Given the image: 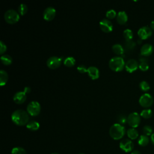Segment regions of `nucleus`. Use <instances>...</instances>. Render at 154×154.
<instances>
[{
	"mask_svg": "<svg viewBox=\"0 0 154 154\" xmlns=\"http://www.w3.org/2000/svg\"><path fill=\"white\" fill-rule=\"evenodd\" d=\"M12 122L17 126L26 125L29 122V115L28 112L23 109H16L11 114Z\"/></svg>",
	"mask_w": 154,
	"mask_h": 154,
	"instance_id": "nucleus-1",
	"label": "nucleus"
},
{
	"mask_svg": "<svg viewBox=\"0 0 154 154\" xmlns=\"http://www.w3.org/2000/svg\"><path fill=\"white\" fill-rule=\"evenodd\" d=\"M125 132V128L119 123L113 124L110 127L109 130L110 137L115 140H118L124 137Z\"/></svg>",
	"mask_w": 154,
	"mask_h": 154,
	"instance_id": "nucleus-2",
	"label": "nucleus"
},
{
	"mask_svg": "<svg viewBox=\"0 0 154 154\" xmlns=\"http://www.w3.org/2000/svg\"><path fill=\"white\" fill-rule=\"evenodd\" d=\"M109 68L115 72L122 71L125 67V63L121 57H114L109 61Z\"/></svg>",
	"mask_w": 154,
	"mask_h": 154,
	"instance_id": "nucleus-3",
	"label": "nucleus"
},
{
	"mask_svg": "<svg viewBox=\"0 0 154 154\" xmlns=\"http://www.w3.org/2000/svg\"><path fill=\"white\" fill-rule=\"evenodd\" d=\"M4 19L7 23L13 24L19 21L20 19V15L16 10L13 9H9L5 12Z\"/></svg>",
	"mask_w": 154,
	"mask_h": 154,
	"instance_id": "nucleus-4",
	"label": "nucleus"
},
{
	"mask_svg": "<svg viewBox=\"0 0 154 154\" xmlns=\"http://www.w3.org/2000/svg\"><path fill=\"white\" fill-rule=\"evenodd\" d=\"M26 110L29 115L32 116H36L38 115L40 112V104L37 101L35 100L31 101L27 105Z\"/></svg>",
	"mask_w": 154,
	"mask_h": 154,
	"instance_id": "nucleus-5",
	"label": "nucleus"
},
{
	"mask_svg": "<svg viewBox=\"0 0 154 154\" xmlns=\"http://www.w3.org/2000/svg\"><path fill=\"white\" fill-rule=\"evenodd\" d=\"M140 115L136 112L130 113L127 117V122L131 128H135L138 127L140 123Z\"/></svg>",
	"mask_w": 154,
	"mask_h": 154,
	"instance_id": "nucleus-6",
	"label": "nucleus"
},
{
	"mask_svg": "<svg viewBox=\"0 0 154 154\" xmlns=\"http://www.w3.org/2000/svg\"><path fill=\"white\" fill-rule=\"evenodd\" d=\"M153 103V98L149 93H144L142 94L139 99L140 105L144 108H149L152 106Z\"/></svg>",
	"mask_w": 154,
	"mask_h": 154,
	"instance_id": "nucleus-7",
	"label": "nucleus"
},
{
	"mask_svg": "<svg viewBox=\"0 0 154 154\" xmlns=\"http://www.w3.org/2000/svg\"><path fill=\"white\" fill-rule=\"evenodd\" d=\"M62 59L57 56H52L49 57L46 61L47 66L51 69H57L61 64Z\"/></svg>",
	"mask_w": 154,
	"mask_h": 154,
	"instance_id": "nucleus-8",
	"label": "nucleus"
},
{
	"mask_svg": "<svg viewBox=\"0 0 154 154\" xmlns=\"http://www.w3.org/2000/svg\"><path fill=\"white\" fill-rule=\"evenodd\" d=\"M119 147L123 151L128 153L133 150L134 143L131 140L125 138L120 142Z\"/></svg>",
	"mask_w": 154,
	"mask_h": 154,
	"instance_id": "nucleus-9",
	"label": "nucleus"
},
{
	"mask_svg": "<svg viewBox=\"0 0 154 154\" xmlns=\"http://www.w3.org/2000/svg\"><path fill=\"white\" fill-rule=\"evenodd\" d=\"M138 35L141 40H145L150 37L152 34V30L150 27L144 26L141 27L137 32Z\"/></svg>",
	"mask_w": 154,
	"mask_h": 154,
	"instance_id": "nucleus-10",
	"label": "nucleus"
},
{
	"mask_svg": "<svg viewBox=\"0 0 154 154\" xmlns=\"http://www.w3.org/2000/svg\"><path fill=\"white\" fill-rule=\"evenodd\" d=\"M99 26L102 31L105 32H109L113 29V25L111 20L108 19H103L99 22Z\"/></svg>",
	"mask_w": 154,
	"mask_h": 154,
	"instance_id": "nucleus-11",
	"label": "nucleus"
},
{
	"mask_svg": "<svg viewBox=\"0 0 154 154\" xmlns=\"http://www.w3.org/2000/svg\"><path fill=\"white\" fill-rule=\"evenodd\" d=\"M56 14V10L53 7H48L45 8L43 13V19L46 21H51L54 19Z\"/></svg>",
	"mask_w": 154,
	"mask_h": 154,
	"instance_id": "nucleus-12",
	"label": "nucleus"
},
{
	"mask_svg": "<svg viewBox=\"0 0 154 154\" xmlns=\"http://www.w3.org/2000/svg\"><path fill=\"white\" fill-rule=\"evenodd\" d=\"M138 67V63L135 59H129L125 63L126 70L129 73L135 71Z\"/></svg>",
	"mask_w": 154,
	"mask_h": 154,
	"instance_id": "nucleus-13",
	"label": "nucleus"
},
{
	"mask_svg": "<svg viewBox=\"0 0 154 154\" xmlns=\"http://www.w3.org/2000/svg\"><path fill=\"white\" fill-rule=\"evenodd\" d=\"M26 99V94L24 91H17L13 96V100L17 104L23 103Z\"/></svg>",
	"mask_w": 154,
	"mask_h": 154,
	"instance_id": "nucleus-14",
	"label": "nucleus"
},
{
	"mask_svg": "<svg viewBox=\"0 0 154 154\" xmlns=\"http://www.w3.org/2000/svg\"><path fill=\"white\" fill-rule=\"evenodd\" d=\"M153 51V47L151 44L146 43L143 45L140 49V53L142 55L147 57L150 55Z\"/></svg>",
	"mask_w": 154,
	"mask_h": 154,
	"instance_id": "nucleus-15",
	"label": "nucleus"
},
{
	"mask_svg": "<svg viewBox=\"0 0 154 154\" xmlns=\"http://www.w3.org/2000/svg\"><path fill=\"white\" fill-rule=\"evenodd\" d=\"M87 73L92 79H96L99 77V70L95 66H90L88 67Z\"/></svg>",
	"mask_w": 154,
	"mask_h": 154,
	"instance_id": "nucleus-16",
	"label": "nucleus"
},
{
	"mask_svg": "<svg viewBox=\"0 0 154 154\" xmlns=\"http://www.w3.org/2000/svg\"><path fill=\"white\" fill-rule=\"evenodd\" d=\"M128 15L124 11H119L116 16V19L117 22L120 24V25H123L125 24L127 21H128Z\"/></svg>",
	"mask_w": 154,
	"mask_h": 154,
	"instance_id": "nucleus-17",
	"label": "nucleus"
},
{
	"mask_svg": "<svg viewBox=\"0 0 154 154\" xmlns=\"http://www.w3.org/2000/svg\"><path fill=\"white\" fill-rule=\"evenodd\" d=\"M138 67L142 71H146L149 67V61L146 58H140V61L138 63Z\"/></svg>",
	"mask_w": 154,
	"mask_h": 154,
	"instance_id": "nucleus-18",
	"label": "nucleus"
},
{
	"mask_svg": "<svg viewBox=\"0 0 154 154\" xmlns=\"http://www.w3.org/2000/svg\"><path fill=\"white\" fill-rule=\"evenodd\" d=\"M27 129L32 131H36L40 128V124L38 122L35 120H31L26 125Z\"/></svg>",
	"mask_w": 154,
	"mask_h": 154,
	"instance_id": "nucleus-19",
	"label": "nucleus"
},
{
	"mask_svg": "<svg viewBox=\"0 0 154 154\" xmlns=\"http://www.w3.org/2000/svg\"><path fill=\"white\" fill-rule=\"evenodd\" d=\"M127 135L130 140H135L138 137V132L135 128H129L126 132Z\"/></svg>",
	"mask_w": 154,
	"mask_h": 154,
	"instance_id": "nucleus-20",
	"label": "nucleus"
},
{
	"mask_svg": "<svg viewBox=\"0 0 154 154\" xmlns=\"http://www.w3.org/2000/svg\"><path fill=\"white\" fill-rule=\"evenodd\" d=\"M8 79V75L4 70H0V85L3 86L5 85Z\"/></svg>",
	"mask_w": 154,
	"mask_h": 154,
	"instance_id": "nucleus-21",
	"label": "nucleus"
},
{
	"mask_svg": "<svg viewBox=\"0 0 154 154\" xmlns=\"http://www.w3.org/2000/svg\"><path fill=\"white\" fill-rule=\"evenodd\" d=\"M149 143V138L148 136L146 135H141L138 140V143L140 146L144 147L147 146Z\"/></svg>",
	"mask_w": 154,
	"mask_h": 154,
	"instance_id": "nucleus-22",
	"label": "nucleus"
},
{
	"mask_svg": "<svg viewBox=\"0 0 154 154\" xmlns=\"http://www.w3.org/2000/svg\"><path fill=\"white\" fill-rule=\"evenodd\" d=\"M112 51L117 55H122L124 52V49L123 46L119 43H116L112 46Z\"/></svg>",
	"mask_w": 154,
	"mask_h": 154,
	"instance_id": "nucleus-23",
	"label": "nucleus"
},
{
	"mask_svg": "<svg viewBox=\"0 0 154 154\" xmlns=\"http://www.w3.org/2000/svg\"><path fill=\"white\" fill-rule=\"evenodd\" d=\"M1 61L3 64L8 66L12 63L13 60L10 55L8 54H4L1 57Z\"/></svg>",
	"mask_w": 154,
	"mask_h": 154,
	"instance_id": "nucleus-24",
	"label": "nucleus"
},
{
	"mask_svg": "<svg viewBox=\"0 0 154 154\" xmlns=\"http://www.w3.org/2000/svg\"><path fill=\"white\" fill-rule=\"evenodd\" d=\"M75 59L73 57H66L63 61L64 64L67 67H72L75 64Z\"/></svg>",
	"mask_w": 154,
	"mask_h": 154,
	"instance_id": "nucleus-25",
	"label": "nucleus"
},
{
	"mask_svg": "<svg viewBox=\"0 0 154 154\" xmlns=\"http://www.w3.org/2000/svg\"><path fill=\"white\" fill-rule=\"evenodd\" d=\"M123 35L124 38L126 39V41L128 40H131L132 38H133V32L131 29H126L123 31Z\"/></svg>",
	"mask_w": 154,
	"mask_h": 154,
	"instance_id": "nucleus-26",
	"label": "nucleus"
},
{
	"mask_svg": "<svg viewBox=\"0 0 154 154\" xmlns=\"http://www.w3.org/2000/svg\"><path fill=\"white\" fill-rule=\"evenodd\" d=\"M152 116V111L149 108H146L143 110L140 113V116L144 119H149Z\"/></svg>",
	"mask_w": 154,
	"mask_h": 154,
	"instance_id": "nucleus-27",
	"label": "nucleus"
},
{
	"mask_svg": "<svg viewBox=\"0 0 154 154\" xmlns=\"http://www.w3.org/2000/svg\"><path fill=\"white\" fill-rule=\"evenodd\" d=\"M139 87L141 90H142L143 91H147L150 90V85L146 81H141L139 84Z\"/></svg>",
	"mask_w": 154,
	"mask_h": 154,
	"instance_id": "nucleus-28",
	"label": "nucleus"
},
{
	"mask_svg": "<svg viewBox=\"0 0 154 154\" xmlns=\"http://www.w3.org/2000/svg\"><path fill=\"white\" fill-rule=\"evenodd\" d=\"M11 154H26V150L21 147H16L12 149Z\"/></svg>",
	"mask_w": 154,
	"mask_h": 154,
	"instance_id": "nucleus-29",
	"label": "nucleus"
},
{
	"mask_svg": "<svg viewBox=\"0 0 154 154\" xmlns=\"http://www.w3.org/2000/svg\"><path fill=\"white\" fill-rule=\"evenodd\" d=\"M28 11V7L25 4H20L18 7V11L20 15H24Z\"/></svg>",
	"mask_w": 154,
	"mask_h": 154,
	"instance_id": "nucleus-30",
	"label": "nucleus"
},
{
	"mask_svg": "<svg viewBox=\"0 0 154 154\" xmlns=\"http://www.w3.org/2000/svg\"><path fill=\"white\" fill-rule=\"evenodd\" d=\"M143 132L144 135H146L147 136H149L153 134V129L149 125H145L143 128Z\"/></svg>",
	"mask_w": 154,
	"mask_h": 154,
	"instance_id": "nucleus-31",
	"label": "nucleus"
},
{
	"mask_svg": "<svg viewBox=\"0 0 154 154\" xmlns=\"http://www.w3.org/2000/svg\"><path fill=\"white\" fill-rule=\"evenodd\" d=\"M106 16L108 19H111L114 18L116 16H117V13L116 11L113 10V9H110L108 10L106 12Z\"/></svg>",
	"mask_w": 154,
	"mask_h": 154,
	"instance_id": "nucleus-32",
	"label": "nucleus"
},
{
	"mask_svg": "<svg viewBox=\"0 0 154 154\" xmlns=\"http://www.w3.org/2000/svg\"><path fill=\"white\" fill-rule=\"evenodd\" d=\"M119 123L123 125L127 122V117L124 114H120L117 117Z\"/></svg>",
	"mask_w": 154,
	"mask_h": 154,
	"instance_id": "nucleus-33",
	"label": "nucleus"
},
{
	"mask_svg": "<svg viewBox=\"0 0 154 154\" xmlns=\"http://www.w3.org/2000/svg\"><path fill=\"white\" fill-rule=\"evenodd\" d=\"M125 46L128 49H132L135 46V43L134 41H132V40L126 41Z\"/></svg>",
	"mask_w": 154,
	"mask_h": 154,
	"instance_id": "nucleus-34",
	"label": "nucleus"
},
{
	"mask_svg": "<svg viewBox=\"0 0 154 154\" xmlns=\"http://www.w3.org/2000/svg\"><path fill=\"white\" fill-rule=\"evenodd\" d=\"M87 69H88V68H87V67L85 65H83V64L79 65L77 67L78 71L79 73H85L87 72Z\"/></svg>",
	"mask_w": 154,
	"mask_h": 154,
	"instance_id": "nucleus-35",
	"label": "nucleus"
},
{
	"mask_svg": "<svg viewBox=\"0 0 154 154\" xmlns=\"http://www.w3.org/2000/svg\"><path fill=\"white\" fill-rule=\"evenodd\" d=\"M7 50V46L2 42L0 41V54H3Z\"/></svg>",
	"mask_w": 154,
	"mask_h": 154,
	"instance_id": "nucleus-36",
	"label": "nucleus"
},
{
	"mask_svg": "<svg viewBox=\"0 0 154 154\" xmlns=\"http://www.w3.org/2000/svg\"><path fill=\"white\" fill-rule=\"evenodd\" d=\"M30 91H31V88H30V87H25L24 90H23V91H24L26 94L29 93Z\"/></svg>",
	"mask_w": 154,
	"mask_h": 154,
	"instance_id": "nucleus-37",
	"label": "nucleus"
},
{
	"mask_svg": "<svg viewBox=\"0 0 154 154\" xmlns=\"http://www.w3.org/2000/svg\"><path fill=\"white\" fill-rule=\"evenodd\" d=\"M131 154H141V153H140V151H138L137 150H134L131 152Z\"/></svg>",
	"mask_w": 154,
	"mask_h": 154,
	"instance_id": "nucleus-38",
	"label": "nucleus"
},
{
	"mask_svg": "<svg viewBox=\"0 0 154 154\" xmlns=\"http://www.w3.org/2000/svg\"><path fill=\"white\" fill-rule=\"evenodd\" d=\"M150 141L154 145V133H153L150 136Z\"/></svg>",
	"mask_w": 154,
	"mask_h": 154,
	"instance_id": "nucleus-39",
	"label": "nucleus"
},
{
	"mask_svg": "<svg viewBox=\"0 0 154 154\" xmlns=\"http://www.w3.org/2000/svg\"><path fill=\"white\" fill-rule=\"evenodd\" d=\"M150 28L152 29H153L154 30V20L150 22Z\"/></svg>",
	"mask_w": 154,
	"mask_h": 154,
	"instance_id": "nucleus-40",
	"label": "nucleus"
},
{
	"mask_svg": "<svg viewBox=\"0 0 154 154\" xmlns=\"http://www.w3.org/2000/svg\"><path fill=\"white\" fill-rule=\"evenodd\" d=\"M51 154H59V153H57V152H54V153H51Z\"/></svg>",
	"mask_w": 154,
	"mask_h": 154,
	"instance_id": "nucleus-41",
	"label": "nucleus"
},
{
	"mask_svg": "<svg viewBox=\"0 0 154 154\" xmlns=\"http://www.w3.org/2000/svg\"><path fill=\"white\" fill-rule=\"evenodd\" d=\"M79 154H85V153H79Z\"/></svg>",
	"mask_w": 154,
	"mask_h": 154,
	"instance_id": "nucleus-42",
	"label": "nucleus"
}]
</instances>
